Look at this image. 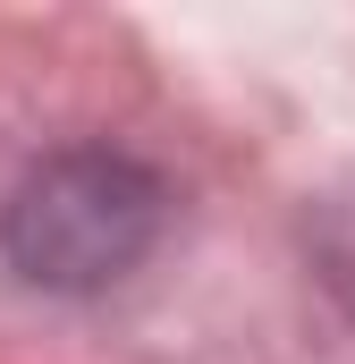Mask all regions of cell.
Instances as JSON below:
<instances>
[{"mask_svg":"<svg viewBox=\"0 0 355 364\" xmlns=\"http://www.w3.org/2000/svg\"><path fill=\"white\" fill-rule=\"evenodd\" d=\"M153 220H161V195L144 170H127L110 153H68L17 186L0 237H9V263L26 279L102 288L153 246Z\"/></svg>","mask_w":355,"mask_h":364,"instance_id":"6da1fadb","label":"cell"}]
</instances>
